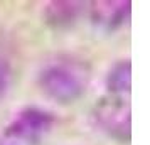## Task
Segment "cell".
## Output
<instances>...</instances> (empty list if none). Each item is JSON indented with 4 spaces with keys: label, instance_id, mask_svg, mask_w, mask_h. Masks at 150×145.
I'll return each instance as SVG.
<instances>
[{
    "label": "cell",
    "instance_id": "2",
    "mask_svg": "<svg viewBox=\"0 0 150 145\" xmlns=\"http://www.w3.org/2000/svg\"><path fill=\"white\" fill-rule=\"evenodd\" d=\"M93 118L106 135L122 144H128L132 135L130 93L106 90L93 108Z\"/></svg>",
    "mask_w": 150,
    "mask_h": 145
},
{
    "label": "cell",
    "instance_id": "1",
    "mask_svg": "<svg viewBox=\"0 0 150 145\" xmlns=\"http://www.w3.org/2000/svg\"><path fill=\"white\" fill-rule=\"evenodd\" d=\"M89 73L86 66L71 59L49 62L39 74L41 90L59 103H73L88 88Z\"/></svg>",
    "mask_w": 150,
    "mask_h": 145
},
{
    "label": "cell",
    "instance_id": "3",
    "mask_svg": "<svg viewBox=\"0 0 150 145\" xmlns=\"http://www.w3.org/2000/svg\"><path fill=\"white\" fill-rule=\"evenodd\" d=\"M51 128V113L39 108H25L0 133V145H41Z\"/></svg>",
    "mask_w": 150,
    "mask_h": 145
},
{
    "label": "cell",
    "instance_id": "5",
    "mask_svg": "<svg viewBox=\"0 0 150 145\" xmlns=\"http://www.w3.org/2000/svg\"><path fill=\"white\" fill-rule=\"evenodd\" d=\"M79 12V4L76 2H52L47 7V21L54 25H68L76 19Z\"/></svg>",
    "mask_w": 150,
    "mask_h": 145
},
{
    "label": "cell",
    "instance_id": "6",
    "mask_svg": "<svg viewBox=\"0 0 150 145\" xmlns=\"http://www.w3.org/2000/svg\"><path fill=\"white\" fill-rule=\"evenodd\" d=\"M8 84H10V69H8L7 62L0 59V98L7 93Z\"/></svg>",
    "mask_w": 150,
    "mask_h": 145
},
{
    "label": "cell",
    "instance_id": "4",
    "mask_svg": "<svg viewBox=\"0 0 150 145\" xmlns=\"http://www.w3.org/2000/svg\"><path fill=\"white\" fill-rule=\"evenodd\" d=\"M91 19L98 27L105 30H115L123 25L130 15V4L128 0H100L91 4Z\"/></svg>",
    "mask_w": 150,
    "mask_h": 145
}]
</instances>
